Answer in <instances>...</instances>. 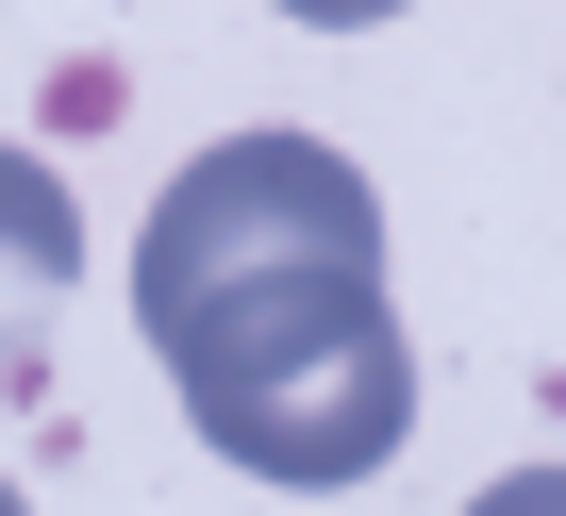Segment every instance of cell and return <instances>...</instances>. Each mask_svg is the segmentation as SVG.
<instances>
[{
	"instance_id": "6da1fadb",
	"label": "cell",
	"mask_w": 566,
	"mask_h": 516,
	"mask_svg": "<svg viewBox=\"0 0 566 516\" xmlns=\"http://www.w3.org/2000/svg\"><path fill=\"white\" fill-rule=\"evenodd\" d=\"M301 284H384V200L334 134H217L200 167H167V200L134 217V334H200Z\"/></svg>"
},
{
	"instance_id": "7a4b0ae2",
	"label": "cell",
	"mask_w": 566,
	"mask_h": 516,
	"mask_svg": "<svg viewBox=\"0 0 566 516\" xmlns=\"http://www.w3.org/2000/svg\"><path fill=\"white\" fill-rule=\"evenodd\" d=\"M400 433H417V350H400V317H367V334H334V350H301V367L200 400V450H217V466L301 483V499L400 466Z\"/></svg>"
},
{
	"instance_id": "3957f363",
	"label": "cell",
	"mask_w": 566,
	"mask_h": 516,
	"mask_svg": "<svg viewBox=\"0 0 566 516\" xmlns=\"http://www.w3.org/2000/svg\"><path fill=\"white\" fill-rule=\"evenodd\" d=\"M367 317H400V301H384V284H301V301H250V317L167 334V383H184V417H200V400H233V383H266V367H301V350H334V334H367Z\"/></svg>"
},
{
	"instance_id": "277c9868",
	"label": "cell",
	"mask_w": 566,
	"mask_h": 516,
	"mask_svg": "<svg viewBox=\"0 0 566 516\" xmlns=\"http://www.w3.org/2000/svg\"><path fill=\"white\" fill-rule=\"evenodd\" d=\"M67 284H84V200H67L51 150L0 134V350H34L67 317Z\"/></svg>"
},
{
	"instance_id": "5b68a950",
	"label": "cell",
	"mask_w": 566,
	"mask_h": 516,
	"mask_svg": "<svg viewBox=\"0 0 566 516\" xmlns=\"http://www.w3.org/2000/svg\"><path fill=\"white\" fill-rule=\"evenodd\" d=\"M467 516H566V466H516V483H483Z\"/></svg>"
},
{
	"instance_id": "8992f818",
	"label": "cell",
	"mask_w": 566,
	"mask_h": 516,
	"mask_svg": "<svg viewBox=\"0 0 566 516\" xmlns=\"http://www.w3.org/2000/svg\"><path fill=\"white\" fill-rule=\"evenodd\" d=\"M283 18H301V34H384L400 0H283Z\"/></svg>"
},
{
	"instance_id": "52a82bcc",
	"label": "cell",
	"mask_w": 566,
	"mask_h": 516,
	"mask_svg": "<svg viewBox=\"0 0 566 516\" xmlns=\"http://www.w3.org/2000/svg\"><path fill=\"white\" fill-rule=\"evenodd\" d=\"M0 516H34V499H18V483H0Z\"/></svg>"
}]
</instances>
